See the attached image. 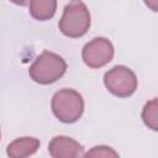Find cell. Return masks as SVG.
<instances>
[{"instance_id": "6da1fadb", "label": "cell", "mask_w": 158, "mask_h": 158, "mask_svg": "<svg viewBox=\"0 0 158 158\" xmlns=\"http://www.w3.org/2000/svg\"><path fill=\"white\" fill-rule=\"evenodd\" d=\"M65 70L67 63L60 56L44 51L32 63L28 69V74L33 81L42 85H48L60 79Z\"/></svg>"}, {"instance_id": "30bf717a", "label": "cell", "mask_w": 158, "mask_h": 158, "mask_svg": "<svg viewBox=\"0 0 158 158\" xmlns=\"http://www.w3.org/2000/svg\"><path fill=\"white\" fill-rule=\"evenodd\" d=\"M84 157H118V153L109 146H95L90 151L84 153Z\"/></svg>"}, {"instance_id": "9c48e42d", "label": "cell", "mask_w": 158, "mask_h": 158, "mask_svg": "<svg viewBox=\"0 0 158 158\" xmlns=\"http://www.w3.org/2000/svg\"><path fill=\"white\" fill-rule=\"evenodd\" d=\"M143 123L152 131H158V98L147 101L141 114Z\"/></svg>"}, {"instance_id": "ba28073f", "label": "cell", "mask_w": 158, "mask_h": 158, "mask_svg": "<svg viewBox=\"0 0 158 158\" xmlns=\"http://www.w3.org/2000/svg\"><path fill=\"white\" fill-rule=\"evenodd\" d=\"M57 10V0H30V14L33 19L47 21Z\"/></svg>"}, {"instance_id": "7c38bea8", "label": "cell", "mask_w": 158, "mask_h": 158, "mask_svg": "<svg viewBox=\"0 0 158 158\" xmlns=\"http://www.w3.org/2000/svg\"><path fill=\"white\" fill-rule=\"evenodd\" d=\"M11 2H14L15 5H20V6H23L26 4V0H10Z\"/></svg>"}, {"instance_id": "7a4b0ae2", "label": "cell", "mask_w": 158, "mask_h": 158, "mask_svg": "<svg viewBox=\"0 0 158 158\" xmlns=\"http://www.w3.org/2000/svg\"><path fill=\"white\" fill-rule=\"evenodd\" d=\"M54 116L63 123L77 122L84 112L83 96L73 89H62L57 91L51 102Z\"/></svg>"}, {"instance_id": "5b68a950", "label": "cell", "mask_w": 158, "mask_h": 158, "mask_svg": "<svg viewBox=\"0 0 158 158\" xmlns=\"http://www.w3.org/2000/svg\"><path fill=\"white\" fill-rule=\"evenodd\" d=\"M114 53V46L107 38L96 37L83 47L81 58L89 68L98 69L110 63Z\"/></svg>"}, {"instance_id": "3957f363", "label": "cell", "mask_w": 158, "mask_h": 158, "mask_svg": "<svg viewBox=\"0 0 158 158\" xmlns=\"http://www.w3.org/2000/svg\"><path fill=\"white\" fill-rule=\"evenodd\" d=\"M90 22V12L86 5L81 1H74L64 7L58 26L64 36L78 38L88 32Z\"/></svg>"}, {"instance_id": "52a82bcc", "label": "cell", "mask_w": 158, "mask_h": 158, "mask_svg": "<svg viewBox=\"0 0 158 158\" xmlns=\"http://www.w3.org/2000/svg\"><path fill=\"white\" fill-rule=\"evenodd\" d=\"M40 148V141L35 137H21L9 143L6 153L12 158H23L32 156Z\"/></svg>"}, {"instance_id": "8fae6325", "label": "cell", "mask_w": 158, "mask_h": 158, "mask_svg": "<svg viewBox=\"0 0 158 158\" xmlns=\"http://www.w3.org/2000/svg\"><path fill=\"white\" fill-rule=\"evenodd\" d=\"M143 1H144L146 6L149 10H152L154 12H158V0H143Z\"/></svg>"}, {"instance_id": "8992f818", "label": "cell", "mask_w": 158, "mask_h": 158, "mask_svg": "<svg viewBox=\"0 0 158 158\" xmlns=\"http://www.w3.org/2000/svg\"><path fill=\"white\" fill-rule=\"evenodd\" d=\"M48 152L53 158H75L84 156V147L67 136H56L48 143Z\"/></svg>"}, {"instance_id": "277c9868", "label": "cell", "mask_w": 158, "mask_h": 158, "mask_svg": "<svg viewBox=\"0 0 158 158\" xmlns=\"http://www.w3.org/2000/svg\"><path fill=\"white\" fill-rule=\"evenodd\" d=\"M104 84L112 95L128 98L137 89V78L128 67L116 65L105 73Z\"/></svg>"}]
</instances>
